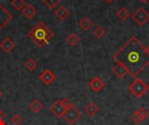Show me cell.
I'll use <instances>...</instances> for the list:
<instances>
[{
  "instance_id": "cell-1",
  "label": "cell",
  "mask_w": 149,
  "mask_h": 125,
  "mask_svg": "<svg viewBox=\"0 0 149 125\" xmlns=\"http://www.w3.org/2000/svg\"><path fill=\"white\" fill-rule=\"evenodd\" d=\"M117 63L122 64L127 70L128 74L135 78L149 64V56L146 47L134 36L120 48L113 55Z\"/></svg>"
},
{
  "instance_id": "cell-2",
  "label": "cell",
  "mask_w": 149,
  "mask_h": 125,
  "mask_svg": "<svg viewBox=\"0 0 149 125\" xmlns=\"http://www.w3.org/2000/svg\"><path fill=\"white\" fill-rule=\"evenodd\" d=\"M27 37H29L38 47L41 48L48 44L50 39L53 37V32L44 23L38 22L27 33Z\"/></svg>"
},
{
  "instance_id": "cell-3",
  "label": "cell",
  "mask_w": 149,
  "mask_h": 125,
  "mask_svg": "<svg viewBox=\"0 0 149 125\" xmlns=\"http://www.w3.org/2000/svg\"><path fill=\"white\" fill-rule=\"evenodd\" d=\"M148 85L141 78H136L128 86V90H130V92L138 98L144 96L148 92Z\"/></svg>"
},
{
  "instance_id": "cell-4",
  "label": "cell",
  "mask_w": 149,
  "mask_h": 125,
  "mask_svg": "<svg viewBox=\"0 0 149 125\" xmlns=\"http://www.w3.org/2000/svg\"><path fill=\"white\" fill-rule=\"evenodd\" d=\"M81 117V112L75 106H71L67 109L63 116V118L70 125L74 124Z\"/></svg>"
},
{
  "instance_id": "cell-5",
  "label": "cell",
  "mask_w": 149,
  "mask_h": 125,
  "mask_svg": "<svg viewBox=\"0 0 149 125\" xmlns=\"http://www.w3.org/2000/svg\"><path fill=\"white\" fill-rule=\"evenodd\" d=\"M133 19L140 25L143 26L149 21V14L148 12L142 7L139 8L133 15H132Z\"/></svg>"
},
{
  "instance_id": "cell-6",
  "label": "cell",
  "mask_w": 149,
  "mask_h": 125,
  "mask_svg": "<svg viewBox=\"0 0 149 125\" xmlns=\"http://www.w3.org/2000/svg\"><path fill=\"white\" fill-rule=\"evenodd\" d=\"M12 19V15L0 3V30Z\"/></svg>"
},
{
  "instance_id": "cell-7",
  "label": "cell",
  "mask_w": 149,
  "mask_h": 125,
  "mask_svg": "<svg viewBox=\"0 0 149 125\" xmlns=\"http://www.w3.org/2000/svg\"><path fill=\"white\" fill-rule=\"evenodd\" d=\"M50 111L57 117H63L65 112V109L63 107V105L60 103V100H57L56 102H54L51 107L49 108Z\"/></svg>"
},
{
  "instance_id": "cell-8",
  "label": "cell",
  "mask_w": 149,
  "mask_h": 125,
  "mask_svg": "<svg viewBox=\"0 0 149 125\" xmlns=\"http://www.w3.org/2000/svg\"><path fill=\"white\" fill-rule=\"evenodd\" d=\"M39 79L45 84V85H49L51 84L52 82L55 81V76L54 74L49 70H45L40 75H39Z\"/></svg>"
},
{
  "instance_id": "cell-9",
  "label": "cell",
  "mask_w": 149,
  "mask_h": 125,
  "mask_svg": "<svg viewBox=\"0 0 149 125\" xmlns=\"http://www.w3.org/2000/svg\"><path fill=\"white\" fill-rule=\"evenodd\" d=\"M113 73L118 78H120V79L125 77L126 75L128 74L127 68H126L122 64H120V63H117V64H115V66H114L113 69Z\"/></svg>"
},
{
  "instance_id": "cell-10",
  "label": "cell",
  "mask_w": 149,
  "mask_h": 125,
  "mask_svg": "<svg viewBox=\"0 0 149 125\" xmlns=\"http://www.w3.org/2000/svg\"><path fill=\"white\" fill-rule=\"evenodd\" d=\"M104 86H105L104 82L99 77H95L89 83V87L95 92H99L101 89H103Z\"/></svg>"
},
{
  "instance_id": "cell-11",
  "label": "cell",
  "mask_w": 149,
  "mask_h": 125,
  "mask_svg": "<svg viewBox=\"0 0 149 125\" xmlns=\"http://www.w3.org/2000/svg\"><path fill=\"white\" fill-rule=\"evenodd\" d=\"M15 46L16 45H15L14 42L10 37H5L0 44V48L6 53H9L11 50H13Z\"/></svg>"
},
{
  "instance_id": "cell-12",
  "label": "cell",
  "mask_w": 149,
  "mask_h": 125,
  "mask_svg": "<svg viewBox=\"0 0 149 125\" xmlns=\"http://www.w3.org/2000/svg\"><path fill=\"white\" fill-rule=\"evenodd\" d=\"M99 107L94 104V103H88L86 105V107H85V109H84V111H85V113L87 115V116H89V117H94L98 112H99Z\"/></svg>"
},
{
  "instance_id": "cell-13",
  "label": "cell",
  "mask_w": 149,
  "mask_h": 125,
  "mask_svg": "<svg viewBox=\"0 0 149 125\" xmlns=\"http://www.w3.org/2000/svg\"><path fill=\"white\" fill-rule=\"evenodd\" d=\"M22 14L27 18H32L37 14V10L32 4H27L23 8Z\"/></svg>"
},
{
  "instance_id": "cell-14",
  "label": "cell",
  "mask_w": 149,
  "mask_h": 125,
  "mask_svg": "<svg viewBox=\"0 0 149 125\" xmlns=\"http://www.w3.org/2000/svg\"><path fill=\"white\" fill-rule=\"evenodd\" d=\"M70 14H71V13H70V10H67L65 6H63V5L59 6V7L56 10V11H55L56 17H57L58 19H60V20H65Z\"/></svg>"
},
{
  "instance_id": "cell-15",
  "label": "cell",
  "mask_w": 149,
  "mask_h": 125,
  "mask_svg": "<svg viewBox=\"0 0 149 125\" xmlns=\"http://www.w3.org/2000/svg\"><path fill=\"white\" fill-rule=\"evenodd\" d=\"M29 108H30V110L33 113H38L39 111L42 110V109L44 108V106H43V104L38 99H34L29 104Z\"/></svg>"
},
{
  "instance_id": "cell-16",
  "label": "cell",
  "mask_w": 149,
  "mask_h": 125,
  "mask_svg": "<svg viewBox=\"0 0 149 125\" xmlns=\"http://www.w3.org/2000/svg\"><path fill=\"white\" fill-rule=\"evenodd\" d=\"M79 26L81 28L82 30L84 31H87L92 26H93V22L87 17H84L79 23Z\"/></svg>"
},
{
  "instance_id": "cell-17",
  "label": "cell",
  "mask_w": 149,
  "mask_h": 125,
  "mask_svg": "<svg viewBox=\"0 0 149 125\" xmlns=\"http://www.w3.org/2000/svg\"><path fill=\"white\" fill-rule=\"evenodd\" d=\"M66 42L69 45L74 47L79 43V37L77 36L75 33H71L67 37H66Z\"/></svg>"
},
{
  "instance_id": "cell-18",
  "label": "cell",
  "mask_w": 149,
  "mask_h": 125,
  "mask_svg": "<svg viewBox=\"0 0 149 125\" xmlns=\"http://www.w3.org/2000/svg\"><path fill=\"white\" fill-rule=\"evenodd\" d=\"M116 15H117V17L120 18V19H121V20H127L128 17H129V16H130V12H129V10L127 9V8H125V7H122V8H120L117 12H116Z\"/></svg>"
},
{
  "instance_id": "cell-19",
  "label": "cell",
  "mask_w": 149,
  "mask_h": 125,
  "mask_svg": "<svg viewBox=\"0 0 149 125\" xmlns=\"http://www.w3.org/2000/svg\"><path fill=\"white\" fill-rule=\"evenodd\" d=\"M93 34L94 37H97V38H102V37L105 36V34H106V30H105V29H104L102 26H97V27L93 30Z\"/></svg>"
},
{
  "instance_id": "cell-20",
  "label": "cell",
  "mask_w": 149,
  "mask_h": 125,
  "mask_svg": "<svg viewBox=\"0 0 149 125\" xmlns=\"http://www.w3.org/2000/svg\"><path fill=\"white\" fill-rule=\"evenodd\" d=\"M10 4L17 10H23V8L25 6V2L24 0H11Z\"/></svg>"
},
{
  "instance_id": "cell-21",
  "label": "cell",
  "mask_w": 149,
  "mask_h": 125,
  "mask_svg": "<svg viewBox=\"0 0 149 125\" xmlns=\"http://www.w3.org/2000/svg\"><path fill=\"white\" fill-rule=\"evenodd\" d=\"M24 67L26 68V70H28L29 71H33L36 67H37V62L35 60H33L32 58H29L25 63H24Z\"/></svg>"
},
{
  "instance_id": "cell-22",
  "label": "cell",
  "mask_w": 149,
  "mask_h": 125,
  "mask_svg": "<svg viewBox=\"0 0 149 125\" xmlns=\"http://www.w3.org/2000/svg\"><path fill=\"white\" fill-rule=\"evenodd\" d=\"M10 122L11 124L19 125L21 124V123L23 122V117L20 115H18V114H15L14 116L11 117Z\"/></svg>"
},
{
  "instance_id": "cell-23",
  "label": "cell",
  "mask_w": 149,
  "mask_h": 125,
  "mask_svg": "<svg viewBox=\"0 0 149 125\" xmlns=\"http://www.w3.org/2000/svg\"><path fill=\"white\" fill-rule=\"evenodd\" d=\"M42 2L49 8V9H54L58 3L60 2V0H42Z\"/></svg>"
},
{
  "instance_id": "cell-24",
  "label": "cell",
  "mask_w": 149,
  "mask_h": 125,
  "mask_svg": "<svg viewBox=\"0 0 149 125\" xmlns=\"http://www.w3.org/2000/svg\"><path fill=\"white\" fill-rule=\"evenodd\" d=\"M137 113L140 115V117L142 118V120H145V119L148 117V110H147L146 109H144V108H140V109L137 110Z\"/></svg>"
},
{
  "instance_id": "cell-25",
  "label": "cell",
  "mask_w": 149,
  "mask_h": 125,
  "mask_svg": "<svg viewBox=\"0 0 149 125\" xmlns=\"http://www.w3.org/2000/svg\"><path fill=\"white\" fill-rule=\"evenodd\" d=\"M132 120L136 124H141V123H142V118L140 117V115L137 113V111L136 112H134L133 115H132Z\"/></svg>"
},
{
  "instance_id": "cell-26",
  "label": "cell",
  "mask_w": 149,
  "mask_h": 125,
  "mask_svg": "<svg viewBox=\"0 0 149 125\" xmlns=\"http://www.w3.org/2000/svg\"><path fill=\"white\" fill-rule=\"evenodd\" d=\"M60 103H61V104L63 105V107H64L65 110H67V109H69L71 106H72V104L67 98H63V99H61V100H60Z\"/></svg>"
},
{
  "instance_id": "cell-27",
  "label": "cell",
  "mask_w": 149,
  "mask_h": 125,
  "mask_svg": "<svg viewBox=\"0 0 149 125\" xmlns=\"http://www.w3.org/2000/svg\"><path fill=\"white\" fill-rule=\"evenodd\" d=\"M3 117H4V114H3V112L0 110V121H1V120H3Z\"/></svg>"
},
{
  "instance_id": "cell-28",
  "label": "cell",
  "mask_w": 149,
  "mask_h": 125,
  "mask_svg": "<svg viewBox=\"0 0 149 125\" xmlns=\"http://www.w3.org/2000/svg\"><path fill=\"white\" fill-rule=\"evenodd\" d=\"M106 1V3H107L108 4H110V3H112L114 0H105Z\"/></svg>"
},
{
  "instance_id": "cell-29",
  "label": "cell",
  "mask_w": 149,
  "mask_h": 125,
  "mask_svg": "<svg viewBox=\"0 0 149 125\" xmlns=\"http://www.w3.org/2000/svg\"><path fill=\"white\" fill-rule=\"evenodd\" d=\"M146 51H147V53L148 54V56H149V45L148 46V47H146Z\"/></svg>"
},
{
  "instance_id": "cell-30",
  "label": "cell",
  "mask_w": 149,
  "mask_h": 125,
  "mask_svg": "<svg viewBox=\"0 0 149 125\" xmlns=\"http://www.w3.org/2000/svg\"><path fill=\"white\" fill-rule=\"evenodd\" d=\"M141 3H148V0H140Z\"/></svg>"
},
{
  "instance_id": "cell-31",
  "label": "cell",
  "mask_w": 149,
  "mask_h": 125,
  "mask_svg": "<svg viewBox=\"0 0 149 125\" xmlns=\"http://www.w3.org/2000/svg\"><path fill=\"white\" fill-rule=\"evenodd\" d=\"M0 125H5L4 122H3V120H1V121H0Z\"/></svg>"
},
{
  "instance_id": "cell-32",
  "label": "cell",
  "mask_w": 149,
  "mask_h": 125,
  "mask_svg": "<svg viewBox=\"0 0 149 125\" xmlns=\"http://www.w3.org/2000/svg\"><path fill=\"white\" fill-rule=\"evenodd\" d=\"M2 97H3V93H2V91L0 90V98H1Z\"/></svg>"
},
{
  "instance_id": "cell-33",
  "label": "cell",
  "mask_w": 149,
  "mask_h": 125,
  "mask_svg": "<svg viewBox=\"0 0 149 125\" xmlns=\"http://www.w3.org/2000/svg\"><path fill=\"white\" fill-rule=\"evenodd\" d=\"M148 74H149V71H148Z\"/></svg>"
}]
</instances>
